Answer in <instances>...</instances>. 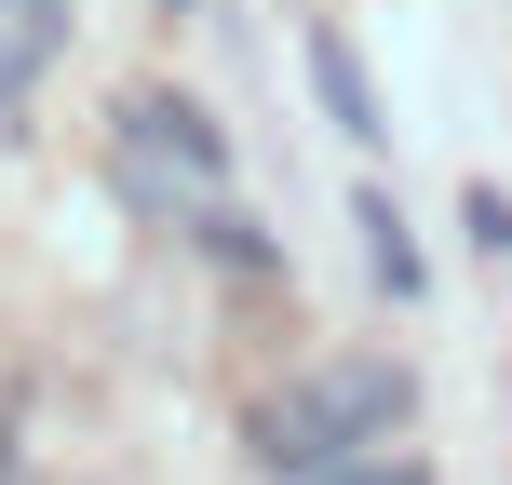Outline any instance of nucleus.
<instances>
[{
  "label": "nucleus",
  "instance_id": "nucleus-1",
  "mask_svg": "<svg viewBox=\"0 0 512 485\" xmlns=\"http://www.w3.org/2000/svg\"><path fill=\"white\" fill-rule=\"evenodd\" d=\"M418 418V378L391 351H337V364H310L297 391H270L256 405V459L270 472H310V459H351V445H391Z\"/></svg>",
  "mask_w": 512,
  "mask_h": 485
},
{
  "label": "nucleus",
  "instance_id": "nucleus-2",
  "mask_svg": "<svg viewBox=\"0 0 512 485\" xmlns=\"http://www.w3.org/2000/svg\"><path fill=\"white\" fill-rule=\"evenodd\" d=\"M108 176L135 189V203H216V189H230V135L203 122V108L189 95H122L108 108Z\"/></svg>",
  "mask_w": 512,
  "mask_h": 485
},
{
  "label": "nucleus",
  "instance_id": "nucleus-3",
  "mask_svg": "<svg viewBox=\"0 0 512 485\" xmlns=\"http://www.w3.org/2000/svg\"><path fill=\"white\" fill-rule=\"evenodd\" d=\"M310 95H324V122L351 135V149H378V135H391V108H378V81H364L351 27H310Z\"/></svg>",
  "mask_w": 512,
  "mask_h": 485
},
{
  "label": "nucleus",
  "instance_id": "nucleus-4",
  "mask_svg": "<svg viewBox=\"0 0 512 485\" xmlns=\"http://www.w3.org/2000/svg\"><path fill=\"white\" fill-rule=\"evenodd\" d=\"M68 54V0H0V108Z\"/></svg>",
  "mask_w": 512,
  "mask_h": 485
},
{
  "label": "nucleus",
  "instance_id": "nucleus-5",
  "mask_svg": "<svg viewBox=\"0 0 512 485\" xmlns=\"http://www.w3.org/2000/svg\"><path fill=\"white\" fill-rule=\"evenodd\" d=\"M351 230H364V270H378L391 297H418V243H405V216H391L378 189H364V203H351Z\"/></svg>",
  "mask_w": 512,
  "mask_h": 485
},
{
  "label": "nucleus",
  "instance_id": "nucleus-6",
  "mask_svg": "<svg viewBox=\"0 0 512 485\" xmlns=\"http://www.w3.org/2000/svg\"><path fill=\"white\" fill-rule=\"evenodd\" d=\"M189 243H203V256H230V270H270V230H256L230 189H216V203H189Z\"/></svg>",
  "mask_w": 512,
  "mask_h": 485
},
{
  "label": "nucleus",
  "instance_id": "nucleus-7",
  "mask_svg": "<svg viewBox=\"0 0 512 485\" xmlns=\"http://www.w3.org/2000/svg\"><path fill=\"white\" fill-rule=\"evenodd\" d=\"M270 485H418L391 445H351V459H310V472H270Z\"/></svg>",
  "mask_w": 512,
  "mask_h": 485
},
{
  "label": "nucleus",
  "instance_id": "nucleus-8",
  "mask_svg": "<svg viewBox=\"0 0 512 485\" xmlns=\"http://www.w3.org/2000/svg\"><path fill=\"white\" fill-rule=\"evenodd\" d=\"M459 216H472V243H486V256H512V189H472Z\"/></svg>",
  "mask_w": 512,
  "mask_h": 485
},
{
  "label": "nucleus",
  "instance_id": "nucleus-9",
  "mask_svg": "<svg viewBox=\"0 0 512 485\" xmlns=\"http://www.w3.org/2000/svg\"><path fill=\"white\" fill-rule=\"evenodd\" d=\"M0 485H14V472H0Z\"/></svg>",
  "mask_w": 512,
  "mask_h": 485
}]
</instances>
